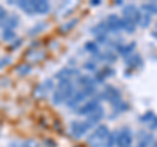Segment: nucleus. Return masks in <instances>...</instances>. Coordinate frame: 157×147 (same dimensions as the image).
Segmentation results:
<instances>
[{"label": "nucleus", "mask_w": 157, "mask_h": 147, "mask_svg": "<svg viewBox=\"0 0 157 147\" xmlns=\"http://www.w3.org/2000/svg\"><path fill=\"white\" fill-rule=\"evenodd\" d=\"M110 134V130L106 125H97L96 129L88 135L86 143L90 147H104V143L107 138V135Z\"/></svg>", "instance_id": "f03ea898"}, {"label": "nucleus", "mask_w": 157, "mask_h": 147, "mask_svg": "<svg viewBox=\"0 0 157 147\" xmlns=\"http://www.w3.org/2000/svg\"><path fill=\"white\" fill-rule=\"evenodd\" d=\"M117 146V134L115 133H111L107 135V138L104 143V147H115Z\"/></svg>", "instance_id": "a878e982"}, {"label": "nucleus", "mask_w": 157, "mask_h": 147, "mask_svg": "<svg viewBox=\"0 0 157 147\" xmlns=\"http://www.w3.org/2000/svg\"><path fill=\"white\" fill-rule=\"evenodd\" d=\"M155 117H156V114L153 113V112H152V110H147L143 116H140L139 121H140V122H143V124H149V122L153 120Z\"/></svg>", "instance_id": "cd10ccee"}, {"label": "nucleus", "mask_w": 157, "mask_h": 147, "mask_svg": "<svg viewBox=\"0 0 157 147\" xmlns=\"http://www.w3.org/2000/svg\"><path fill=\"white\" fill-rule=\"evenodd\" d=\"M33 8L36 14H47L50 12L51 6L46 0H33Z\"/></svg>", "instance_id": "f8f14e48"}, {"label": "nucleus", "mask_w": 157, "mask_h": 147, "mask_svg": "<svg viewBox=\"0 0 157 147\" xmlns=\"http://www.w3.org/2000/svg\"><path fill=\"white\" fill-rule=\"evenodd\" d=\"M153 135L149 131L145 130H140L139 131V141H137V146L136 147H151L153 145Z\"/></svg>", "instance_id": "9d476101"}, {"label": "nucleus", "mask_w": 157, "mask_h": 147, "mask_svg": "<svg viewBox=\"0 0 157 147\" xmlns=\"http://www.w3.org/2000/svg\"><path fill=\"white\" fill-rule=\"evenodd\" d=\"M98 106H101V101L97 99V96H93V97H90L89 100L84 101L81 105H78L75 109V113L77 116L86 117V116H89L90 113H93Z\"/></svg>", "instance_id": "423d86ee"}, {"label": "nucleus", "mask_w": 157, "mask_h": 147, "mask_svg": "<svg viewBox=\"0 0 157 147\" xmlns=\"http://www.w3.org/2000/svg\"><path fill=\"white\" fill-rule=\"evenodd\" d=\"M46 28H47V24L45 21H39V22H37L36 25L30 29V30H29V34H30V36H36V34L43 32Z\"/></svg>", "instance_id": "5701e85b"}, {"label": "nucleus", "mask_w": 157, "mask_h": 147, "mask_svg": "<svg viewBox=\"0 0 157 147\" xmlns=\"http://www.w3.org/2000/svg\"><path fill=\"white\" fill-rule=\"evenodd\" d=\"M21 45H22V40H21V38H17L16 41H13V43L11 45V49H12V50H16V49H18Z\"/></svg>", "instance_id": "2f4dec72"}, {"label": "nucleus", "mask_w": 157, "mask_h": 147, "mask_svg": "<svg viewBox=\"0 0 157 147\" xmlns=\"http://www.w3.org/2000/svg\"><path fill=\"white\" fill-rule=\"evenodd\" d=\"M77 84L80 85V88H86V87H97L98 83L96 81V79L90 75H78L77 76Z\"/></svg>", "instance_id": "dca6fc26"}, {"label": "nucleus", "mask_w": 157, "mask_h": 147, "mask_svg": "<svg viewBox=\"0 0 157 147\" xmlns=\"http://www.w3.org/2000/svg\"><path fill=\"white\" fill-rule=\"evenodd\" d=\"M156 25H157V24H156Z\"/></svg>", "instance_id": "e433bc0d"}, {"label": "nucleus", "mask_w": 157, "mask_h": 147, "mask_svg": "<svg viewBox=\"0 0 157 147\" xmlns=\"http://www.w3.org/2000/svg\"><path fill=\"white\" fill-rule=\"evenodd\" d=\"M135 49H136V42H127V43H121L115 47V51L118 55L127 58L130 57L131 54L135 53Z\"/></svg>", "instance_id": "1a4fd4ad"}, {"label": "nucleus", "mask_w": 157, "mask_h": 147, "mask_svg": "<svg viewBox=\"0 0 157 147\" xmlns=\"http://www.w3.org/2000/svg\"><path fill=\"white\" fill-rule=\"evenodd\" d=\"M148 126H149V130H157V116L149 122Z\"/></svg>", "instance_id": "473e14b6"}, {"label": "nucleus", "mask_w": 157, "mask_h": 147, "mask_svg": "<svg viewBox=\"0 0 157 147\" xmlns=\"http://www.w3.org/2000/svg\"><path fill=\"white\" fill-rule=\"evenodd\" d=\"M97 99L100 101L101 100H106L107 102H110L111 105H114V104H117L118 101L122 100V93H121V91L118 89L117 87H114V85H106L105 89L102 91L101 93L97 95Z\"/></svg>", "instance_id": "39448f33"}, {"label": "nucleus", "mask_w": 157, "mask_h": 147, "mask_svg": "<svg viewBox=\"0 0 157 147\" xmlns=\"http://www.w3.org/2000/svg\"><path fill=\"white\" fill-rule=\"evenodd\" d=\"M76 92L75 84L72 83L71 79L60 80L58 83V85L54 88L51 100L54 105H60V104H67V101L73 96V93Z\"/></svg>", "instance_id": "f257e3e1"}, {"label": "nucleus", "mask_w": 157, "mask_h": 147, "mask_svg": "<svg viewBox=\"0 0 157 147\" xmlns=\"http://www.w3.org/2000/svg\"><path fill=\"white\" fill-rule=\"evenodd\" d=\"M80 75V71L77 70V68H72V67H66V68H62L60 71L56 72L55 77L60 81V80H66V79H71L73 76H78Z\"/></svg>", "instance_id": "9b49d317"}, {"label": "nucleus", "mask_w": 157, "mask_h": 147, "mask_svg": "<svg viewBox=\"0 0 157 147\" xmlns=\"http://www.w3.org/2000/svg\"><path fill=\"white\" fill-rule=\"evenodd\" d=\"M141 16H143V12L135 4H127L122 9V18L127 22L135 24V25H139Z\"/></svg>", "instance_id": "20e7f679"}, {"label": "nucleus", "mask_w": 157, "mask_h": 147, "mask_svg": "<svg viewBox=\"0 0 157 147\" xmlns=\"http://www.w3.org/2000/svg\"><path fill=\"white\" fill-rule=\"evenodd\" d=\"M14 6H17L21 11H24L26 14H29V16H34V8H33V0H29V2H26V0H21V2H16V4Z\"/></svg>", "instance_id": "a211bd4d"}, {"label": "nucleus", "mask_w": 157, "mask_h": 147, "mask_svg": "<svg viewBox=\"0 0 157 147\" xmlns=\"http://www.w3.org/2000/svg\"><path fill=\"white\" fill-rule=\"evenodd\" d=\"M9 16V13L6 8H4L3 6H0V28H2L4 25V22H6V20L8 18Z\"/></svg>", "instance_id": "c85d7f7f"}, {"label": "nucleus", "mask_w": 157, "mask_h": 147, "mask_svg": "<svg viewBox=\"0 0 157 147\" xmlns=\"http://www.w3.org/2000/svg\"><path fill=\"white\" fill-rule=\"evenodd\" d=\"M20 25V17L18 14L16 13H9L8 18L6 20V22H4V25L2 26V29H12V30H14L17 26Z\"/></svg>", "instance_id": "f3484780"}, {"label": "nucleus", "mask_w": 157, "mask_h": 147, "mask_svg": "<svg viewBox=\"0 0 157 147\" xmlns=\"http://www.w3.org/2000/svg\"><path fill=\"white\" fill-rule=\"evenodd\" d=\"M76 24H77V18H73V20H71V21L64 22V24H63V25L60 26V32H62V33L70 32L71 29H73V28L76 26Z\"/></svg>", "instance_id": "393cba45"}, {"label": "nucleus", "mask_w": 157, "mask_h": 147, "mask_svg": "<svg viewBox=\"0 0 157 147\" xmlns=\"http://www.w3.org/2000/svg\"><path fill=\"white\" fill-rule=\"evenodd\" d=\"M84 68L89 72H94V71H97V62L96 61H88L84 63Z\"/></svg>", "instance_id": "c756f323"}, {"label": "nucleus", "mask_w": 157, "mask_h": 147, "mask_svg": "<svg viewBox=\"0 0 157 147\" xmlns=\"http://www.w3.org/2000/svg\"><path fill=\"white\" fill-rule=\"evenodd\" d=\"M104 21L106 24L109 33H119L124 29V20L118 14H109Z\"/></svg>", "instance_id": "6e6552de"}, {"label": "nucleus", "mask_w": 157, "mask_h": 147, "mask_svg": "<svg viewBox=\"0 0 157 147\" xmlns=\"http://www.w3.org/2000/svg\"><path fill=\"white\" fill-rule=\"evenodd\" d=\"M2 38L4 41H13L14 38H16V32L12 30V29H3V32H2Z\"/></svg>", "instance_id": "b1692460"}, {"label": "nucleus", "mask_w": 157, "mask_h": 147, "mask_svg": "<svg viewBox=\"0 0 157 147\" xmlns=\"http://www.w3.org/2000/svg\"><path fill=\"white\" fill-rule=\"evenodd\" d=\"M124 61H126L127 67L131 68V70H135V68L141 67V66H143V63H144V62H143V58H141L139 54H136V53L131 54L130 57L124 58Z\"/></svg>", "instance_id": "2eb2a0df"}, {"label": "nucleus", "mask_w": 157, "mask_h": 147, "mask_svg": "<svg viewBox=\"0 0 157 147\" xmlns=\"http://www.w3.org/2000/svg\"><path fill=\"white\" fill-rule=\"evenodd\" d=\"M151 36L157 40V25H156V29H155V30H153V32H151Z\"/></svg>", "instance_id": "f704fd0d"}, {"label": "nucleus", "mask_w": 157, "mask_h": 147, "mask_svg": "<svg viewBox=\"0 0 157 147\" xmlns=\"http://www.w3.org/2000/svg\"><path fill=\"white\" fill-rule=\"evenodd\" d=\"M84 49L90 54L92 57H94L100 53V45H98L96 41H86L85 45H84Z\"/></svg>", "instance_id": "412c9836"}, {"label": "nucleus", "mask_w": 157, "mask_h": 147, "mask_svg": "<svg viewBox=\"0 0 157 147\" xmlns=\"http://www.w3.org/2000/svg\"><path fill=\"white\" fill-rule=\"evenodd\" d=\"M97 62H105V63H114L117 59H118V54L114 53L113 50H109V51H105V53H98L97 55L93 57Z\"/></svg>", "instance_id": "ddd939ff"}, {"label": "nucleus", "mask_w": 157, "mask_h": 147, "mask_svg": "<svg viewBox=\"0 0 157 147\" xmlns=\"http://www.w3.org/2000/svg\"><path fill=\"white\" fill-rule=\"evenodd\" d=\"M16 72L20 76H26L32 72V66L29 63H21V65H18L16 67Z\"/></svg>", "instance_id": "4be33fe9"}, {"label": "nucleus", "mask_w": 157, "mask_h": 147, "mask_svg": "<svg viewBox=\"0 0 157 147\" xmlns=\"http://www.w3.org/2000/svg\"><path fill=\"white\" fill-rule=\"evenodd\" d=\"M93 127L94 126L86 120H75V121H71L70 126H68V131H70V134L75 139H80L86 133H89Z\"/></svg>", "instance_id": "7ed1b4c3"}, {"label": "nucleus", "mask_w": 157, "mask_h": 147, "mask_svg": "<svg viewBox=\"0 0 157 147\" xmlns=\"http://www.w3.org/2000/svg\"><path fill=\"white\" fill-rule=\"evenodd\" d=\"M104 117H105V109L102 106H98L93 113H90L89 116L85 117V120L88 122H90L93 126H97V125H100V121L104 118Z\"/></svg>", "instance_id": "4468645a"}, {"label": "nucleus", "mask_w": 157, "mask_h": 147, "mask_svg": "<svg viewBox=\"0 0 157 147\" xmlns=\"http://www.w3.org/2000/svg\"><path fill=\"white\" fill-rule=\"evenodd\" d=\"M90 6H92V7L101 6V2H100V0H93V2H90Z\"/></svg>", "instance_id": "72a5a7b5"}, {"label": "nucleus", "mask_w": 157, "mask_h": 147, "mask_svg": "<svg viewBox=\"0 0 157 147\" xmlns=\"http://www.w3.org/2000/svg\"><path fill=\"white\" fill-rule=\"evenodd\" d=\"M11 57H2L0 58V70L2 68H4V67H7L9 63H11Z\"/></svg>", "instance_id": "7c9ffc66"}, {"label": "nucleus", "mask_w": 157, "mask_h": 147, "mask_svg": "<svg viewBox=\"0 0 157 147\" xmlns=\"http://www.w3.org/2000/svg\"><path fill=\"white\" fill-rule=\"evenodd\" d=\"M52 89H54V83H52L51 79H47V80H45L43 83H41V84L38 85V95L45 96Z\"/></svg>", "instance_id": "aec40b11"}, {"label": "nucleus", "mask_w": 157, "mask_h": 147, "mask_svg": "<svg viewBox=\"0 0 157 147\" xmlns=\"http://www.w3.org/2000/svg\"><path fill=\"white\" fill-rule=\"evenodd\" d=\"M151 22H152V16H151V14L143 13V16H141L140 22H139V25H137V26H140V28H148L151 25Z\"/></svg>", "instance_id": "bb28decb"}, {"label": "nucleus", "mask_w": 157, "mask_h": 147, "mask_svg": "<svg viewBox=\"0 0 157 147\" xmlns=\"http://www.w3.org/2000/svg\"><path fill=\"white\" fill-rule=\"evenodd\" d=\"M111 109H113V113H114L115 116H118V114H122V113H124V112L128 110L130 104L126 102L124 100H121V101H118L117 104L111 105Z\"/></svg>", "instance_id": "6ab92c4d"}, {"label": "nucleus", "mask_w": 157, "mask_h": 147, "mask_svg": "<svg viewBox=\"0 0 157 147\" xmlns=\"http://www.w3.org/2000/svg\"><path fill=\"white\" fill-rule=\"evenodd\" d=\"M117 134V147H132V142H134V133L130 127H122Z\"/></svg>", "instance_id": "0eeeda50"}, {"label": "nucleus", "mask_w": 157, "mask_h": 147, "mask_svg": "<svg viewBox=\"0 0 157 147\" xmlns=\"http://www.w3.org/2000/svg\"><path fill=\"white\" fill-rule=\"evenodd\" d=\"M122 4H123V2H119V0H118V2L115 3V6H122Z\"/></svg>", "instance_id": "c9c22d12"}]
</instances>
